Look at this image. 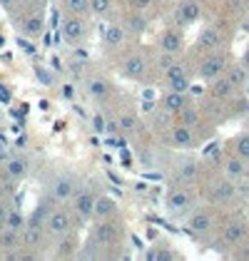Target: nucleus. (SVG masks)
<instances>
[{"label":"nucleus","mask_w":249,"mask_h":261,"mask_svg":"<svg viewBox=\"0 0 249 261\" xmlns=\"http://www.w3.org/2000/svg\"><path fill=\"white\" fill-rule=\"evenodd\" d=\"M120 22H122V28L127 30L130 38H140V35H145V30L150 28V15L140 13V10H130Z\"/></svg>","instance_id":"412c9836"},{"label":"nucleus","mask_w":249,"mask_h":261,"mask_svg":"<svg viewBox=\"0 0 249 261\" xmlns=\"http://www.w3.org/2000/svg\"><path fill=\"white\" fill-rule=\"evenodd\" d=\"M165 140H167V144L175 147V149H194V147H197L194 127H187V124H180V122H175V124L167 129Z\"/></svg>","instance_id":"4468645a"},{"label":"nucleus","mask_w":249,"mask_h":261,"mask_svg":"<svg viewBox=\"0 0 249 261\" xmlns=\"http://www.w3.org/2000/svg\"><path fill=\"white\" fill-rule=\"evenodd\" d=\"M229 152H234L237 157H242V160L249 162V132H242V135L232 137V142H229Z\"/></svg>","instance_id":"2f4dec72"},{"label":"nucleus","mask_w":249,"mask_h":261,"mask_svg":"<svg viewBox=\"0 0 249 261\" xmlns=\"http://www.w3.org/2000/svg\"><path fill=\"white\" fill-rule=\"evenodd\" d=\"M95 201H97V192H95V187H90V184H80V189H78V192H75V197L70 199V209H72L75 221H78V226H80V229L92 219Z\"/></svg>","instance_id":"6e6552de"},{"label":"nucleus","mask_w":249,"mask_h":261,"mask_svg":"<svg viewBox=\"0 0 249 261\" xmlns=\"http://www.w3.org/2000/svg\"><path fill=\"white\" fill-rule=\"evenodd\" d=\"M187 105H192V97H189V92H175V90H165V95H162V102H160V107H165L167 112H172V115L182 112Z\"/></svg>","instance_id":"393cba45"},{"label":"nucleus","mask_w":249,"mask_h":261,"mask_svg":"<svg viewBox=\"0 0 249 261\" xmlns=\"http://www.w3.org/2000/svg\"><path fill=\"white\" fill-rule=\"evenodd\" d=\"M192 85V75H177V77H169L165 80V90H175V92H187Z\"/></svg>","instance_id":"72a5a7b5"},{"label":"nucleus","mask_w":249,"mask_h":261,"mask_svg":"<svg viewBox=\"0 0 249 261\" xmlns=\"http://www.w3.org/2000/svg\"><path fill=\"white\" fill-rule=\"evenodd\" d=\"M222 172H225V177L232 181H242L247 177L249 167H247V160H242V157H237L234 152H229L225 162H222Z\"/></svg>","instance_id":"4be33fe9"},{"label":"nucleus","mask_w":249,"mask_h":261,"mask_svg":"<svg viewBox=\"0 0 249 261\" xmlns=\"http://www.w3.org/2000/svg\"><path fill=\"white\" fill-rule=\"evenodd\" d=\"M239 62H242V65H244V67L249 70V47L244 50V53H242V60H239Z\"/></svg>","instance_id":"e433bc0d"},{"label":"nucleus","mask_w":249,"mask_h":261,"mask_svg":"<svg viewBox=\"0 0 249 261\" xmlns=\"http://www.w3.org/2000/svg\"><path fill=\"white\" fill-rule=\"evenodd\" d=\"M87 239H92L97 246H103L105 251H107V259H110V256H115V251L122 246V239H124L122 221L117 219V217H112V219L92 221Z\"/></svg>","instance_id":"f257e3e1"},{"label":"nucleus","mask_w":249,"mask_h":261,"mask_svg":"<svg viewBox=\"0 0 249 261\" xmlns=\"http://www.w3.org/2000/svg\"><path fill=\"white\" fill-rule=\"evenodd\" d=\"M130 40V35H127V30L122 28V22H110L107 28H105L103 33V42H105V50H122L124 45Z\"/></svg>","instance_id":"aec40b11"},{"label":"nucleus","mask_w":249,"mask_h":261,"mask_svg":"<svg viewBox=\"0 0 249 261\" xmlns=\"http://www.w3.org/2000/svg\"><path fill=\"white\" fill-rule=\"evenodd\" d=\"M175 122H180V124H187V127H200V122H202V112H200V107L192 102V105H187L182 112H177L175 115Z\"/></svg>","instance_id":"c85d7f7f"},{"label":"nucleus","mask_w":249,"mask_h":261,"mask_svg":"<svg viewBox=\"0 0 249 261\" xmlns=\"http://www.w3.org/2000/svg\"><path fill=\"white\" fill-rule=\"evenodd\" d=\"M197 206V194L192 189V184H172L165 194V209L172 217H187L192 209Z\"/></svg>","instance_id":"39448f33"},{"label":"nucleus","mask_w":249,"mask_h":261,"mask_svg":"<svg viewBox=\"0 0 249 261\" xmlns=\"http://www.w3.org/2000/svg\"><path fill=\"white\" fill-rule=\"evenodd\" d=\"M187 231L197 239H207L217 231V214L212 206H194L187 214Z\"/></svg>","instance_id":"0eeeda50"},{"label":"nucleus","mask_w":249,"mask_h":261,"mask_svg":"<svg viewBox=\"0 0 249 261\" xmlns=\"http://www.w3.org/2000/svg\"><path fill=\"white\" fill-rule=\"evenodd\" d=\"M175 177H177L180 184H197V179H200V162L194 157L180 160L177 167H175Z\"/></svg>","instance_id":"5701e85b"},{"label":"nucleus","mask_w":249,"mask_h":261,"mask_svg":"<svg viewBox=\"0 0 249 261\" xmlns=\"http://www.w3.org/2000/svg\"><path fill=\"white\" fill-rule=\"evenodd\" d=\"M33 164L25 154H8L0 162V181L3 184H18L30 174Z\"/></svg>","instance_id":"9d476101"},{"label":"nucleus","mask_w":249,"mask_h":261,"mask_svg":"<svg viewBox=\"0 0 249 261\" xmlns=\"http://www.w3.org/2000/svg\"><path fill=\"white\" fill-rule=\"evenodd\" d=\"M117 127H120L122 135H137L140 120H137L135 112H120V115H117Z\"/></svg>","instance_id":"7c9ffc66"},{"label":"nucleus","mask_w":249,"mask_h":261,"mask_svg":"<svg viewBox=\"0 0 249 261\" xmlns=\"http://www.w3.org/2000/svg\"><path fill=\"white\" fill-rule=\"evenodd\" d=\"M225 75H227V80L237 87V92H239V90H244V87L249 85V70L242 65V62H234V65L229 62V67H227V72H225Z\"/></svg>","instance_id":"bb28decb"},{"label":"nucleus","mask_w":249,"mask_h":261,"mask_svg":"<svg viewBox=\"0 0 249 261\" xmlns=\"http://www.w3.org/2000/svg\"><path fill=\"white\" fill-rule=\"evenodd\" d=\"M172 124H175V115H172V112H167L165 107H157V112L152 115V127H155V129H160V132H167Z\"/></svg>","instance_id":"473e14b6"},{"label":"nucleus","mask_w":249,"mask_h":261,"mask_svg":"<svg viewBox=\"0 0 249 261\" xmlns=\"http://www.w3.org/2000/svg\"><path fill=\"white\" fill-rule=\"evenodd\" d=\"M247 221L242 219H229L222 224V231H219V241L227 246V249H237L239 244H244V234H247Z\"/></svg>","instance_id":"dca6fc26"},{"label":"nucleus","mask_w":249,"mask_h":261,"mask_svg":"<svg viewBox=\"0 0 249 261\" xmlns=\"http://www.w3.org/2000/svg\"><path fill=\"white\" fill-rule=\"evenodd\" d=\"M60 33L67 45H83L90 38V20L83 15H62Z\"/></svg>","instance_id":"9b49d317"},{"label":"nucleus","mask_w":249,"mask_h":261,"mask_svg":"<svg viewBox=\"0 0 249 261\" xmlns=\"http://www.w3.org/2000/svg\"><path fill=\"white\" fill-rule=\"evenodd\" d=\"M150 70H152V60L147 58L145 50H127L117 62V72L124 80L132 82H145Z\"/></svg>","instance_id":"423d86ee"},{"label":"nucleus","mask_w":249,"mask_h":261,"mask_svg":"<svg viewBox=\"0 0 249 261\" xmlns=\"http://www.w3.org/2000/svg\"><path fill=\"white\" fill-rule=\"evenodd\" d=\"M229 67V55L222 50H212V53H205V58L197 62V77L205 82H212L214 77L225 75Z\"/></svg>","instance_id":"1a4fd4ad"},{"label":"nucleus","mask_w":249,"mask_h":261,"mask_svg":"<svg viewBox=\"0 0 249 261\" xmlns=\"http://www.w3.org/2000/svg\"><path fill=\"white\" fill-rule=\"evenodd\" d=\"M42 229H45L47 239L55 241V239H60V237H65V234H70V231H78L80 226H78L75 214H72V209H70V206H65V204H55V206L47 212L45 221H42Z\"/></svg>","instance_id":"20e7f679"},{"label":"nucleus","mask_w":249,"mask_h":261,"mask_svg":"<svg viewBox=\"0 0 249 261\" xmlns=\"http://www.w3.org/2000/svg\"><path fill=\"white\" fill-rule=\"evenodd\" d=\"M244 13H247V18H249V0H244Z\"/></svg>","instance_id":"4c0bfd02"},{"label":"nucleus","mask_w":249,"mask_h":261,"mask_svg":"<svg viewBox=\"0 0 249 261\" xmlns=\"http://www.w3.org/2000/svg\"><path fill=\"white\" fill-rule=\"evenodd\" d=\"M25 3H28V0H0V8H3L8 15H13V18H15V15L22 10V5H25Z\"/></svg>","instance_id":"c9c22d12"},{"label":"nucleus","mask_w":249,"mask_h":261,"mask_svg":"<svg viewBox=\"0 0 249 261\" xmlns=\"http://www.w3.org/2000/svg\"><path fill=\"white\" fill-rule=\"evenodd\" d=\"M225 45H227L225 28H219V25H207V28H202V33L197 35L194 50L205 55V53H212V50H222Z\"/></svg>","instance_id":"ddd939ff"},{"label":"nucleus","mask_w":249,"mask_h":261,"mask_svg":"<svg viewBox=\"0 0 249 261\" xmlns=\"http://www.w3.org/2000/svg\"><path fill=\"white\" fill-rule=\"evenodd\" d=\"M80 177L75 172H55L42 187V197H47L55 204H70V199L75 197V192L80 189Z\"/></svg>","instance_id":"f03ea898"},{"label":"nucleus","mask_w":249,"mask_h":261,"mask_svg":"<svg viewBox=\"0 0 249 261\" xmlns=\"http://www.w3.org/2000/svg\"><path fill=\"white\" fill-rule=\"evenodd\" d=\"M244 244L249 246V226H247V234H244Z\"/></svg>","instance_id":"58836bf2"},{"label":"nucleus","mask_w":249,"mask_h":261,"mask_svg":"<svg viewBox=\"0 0 249 261\" xmlns=\"http://www.w3.org/2000/svg\"><path fill=\"white\" fill-rule=\"evenodd\" d=\"M62 15H83L90 18V0H58Z\"/></svg>","instance_id":"cd10ccee"},{"label":"nucleus","mask_w":249,"mask_h":261,"mask_svg":"<svg viewBox=\"0 0 249 261\" xmlns=\"http://www.w3.org/2000/svg\"><path fill=\"white\" fill-rule=\"evenodd\" d=\"M42 5L45 3H40V0H28L20 13L15 15V25H18V33L22 38L38 40L45 33V8Z\"/></svg>","instance_id":"7ed1b4c3"},{"label":"nucleus","mask_w":249,"mask_h":261,"mask_svg":"<svg viewBox=\"0 0 249 261\" xmlns=\"http://www.w3.org/2000/svg\"><path fill=\"white\" fill-rule=\"evenodd\" d=\"M112 217H120V206L117 201L107 194H97V201H95V209H92V221L97 219H112Z\"/></svg>","instance_id":"b1692460"},{"label":"nucleus","mask_w":249,"mask_h":261,"mask_svg":"<svg viewBox=\"0 0 249 261\" xmlns=\"http://www.w3.org/2000/svg\"><path fill=\"white\" fill-rule=\"evenodd\" d=\"M237 181L232 179H212L207 184V199L212 204H229V201L234 199V194H237V187H234Z\"/></svg>","instance_id":"f3484780"},{"label":"nucleus","mask_w":249,"mask_h":261,"mask_svg":"<svg viewBox=\"0 0 249 261\" xmlns=\"http://www.w3.org/2000/svg\"><path fill=\"white\" fill-rule=\"evenodd\" d=\"M85 90H87L90 100H95L97 105H105V102L115 95L112 82L107 80V77H103V75H92V77H87V82H85Z\"/></svg>","instance_id":"a211bd4d"},{"label":"nucleus","mask_w":249,"mask_h":261,"mask_svg":"<svg viewBox=\"0 0 249 261\" xmlns=\"http://www.w3.org/2000/svg\"><path fill=\"white\" fill-rule=\"evenodd\" d=\"M147 259H152V261H167V259H175V254L167 249L165 244H160V246H155L152 251H147Z\"/></svg>","instance_id":"f704fd0d"},{"label":"nucleus","mask_w":249,"mask_h":261,"mask_svg":"<svg viewBox=\"0 0 249 261\" xmlns=\"http://www.w3.org/2000/svg\"><path fill=\"white\" fill-rule=\"evenodd\" d=\"M202 15V8H200V0H180L172 10V25L177 28H189L200 20Z\"/></svg>","instance_id":"2eb2a0df"},{"label":"nucleus","mask_w":249,"mask_h":261,"mask_svg":"<svg viewBox=\"0 0 249 261\" xmlns=\"http://www.w3.org/2000/svg\"><path fill=\"white\" fill-rule=\"evenodd\" d=\"M40 3H47V0H40Z\"/></svg>","instance_id":"ea45409f"},{"label":"nucleus","mask_w":249,"mask_h":261,"mask_svg":"<svg viewBox=\"0 0 249 261\" xmlns=\"http://www.w3.org/2000/svg\"><path fill=\"white\" fill-rule=\"evenodd\" d=\"M185 28H177V25H167L165 30H160V35L155 40L157 53H167L175 58H180L185 53Z\"/></svg>","instance_id":"f8f14e48"},{"label":"nucleus","mask_w":249,"mask_h":261,"mask_svg":"<svg viewBox=\"0 0 249 261\" xmlns=\"http://www.w3.org/2000/svg\"><path fill=\"white\" fill-rule=\"evenodd\" d=\"M90 15L97 20H107L115 15V0H90Z\"/></svg>","instance_id":"c756f323"},{"label":"nucleus","mask_w":249,"mask_h":261,"mask_svg":"<svg viewBox=\"0 0 249 261\" xmlns=\"http://www.w3.org/2000/svg\"><path fill=\"white\" fill-rule=\"evenodd\" d=\"M53 259H78V251H80V239L75 231L65 234L60 239L53 241Z\"/></svg>","instance_id":"6ab92c4d"},{"label":"nucleus","mask_w":249,"mask_h":261,"mask_svg":"<svg viewBox=\"0 0 249 261\" xmlns=\"http://www.w3.org/2000/svg\"><path fill=\"white\" fill-rule=\"evenodd\" d=\"M209 95L214 97V100H229V97H234V92H237V87L227 80V75H219V77H214V80L209 82Z\"/></svg>","instance_id":"a878e982"}]
</instances>
